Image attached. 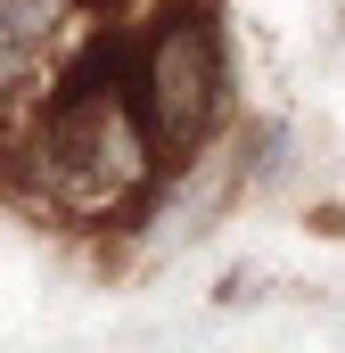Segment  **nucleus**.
I'll list each match as a JSON object with an SVG mask.
<instances>
[{"mask_svg":"<svg viewBox=\"0 0 345 353\" xmlns=\"http://www.w3.org/2000/svg\"><path fill=\"white\" fill-rule=\"evenodd\" d=\"M132 99L165 148V165L197 157L230 123V25L214 0H157L132 41Z\"/></svg>","mask_w":345,"mask_h":353,"instance_id":"2","label":"nucleus"},{"mask_svg":"<svg viewBox=\"0 0 345 353\" xmlns=\"http://www.w3.org/2000/svg\"><path fill=\"white\" fill-rule=\"evenodd\" d=\"M8 181L33 214L66 222V230H115L140 214V197L165 173V148L132 99V41H115L107 25H90L83 50L58 66V83L41 90V107L0 140Z\"/></svg>","mask_w":345,"mask_h":353,"instance_id":"1","label":"nucleus"},{"mask_svg":"<svg viewBox=\"0 0 345 353\" xmlns=\"http://www.w3.org/2000/svg\"><path fill=\"white\" fill-rule=\"evenodd\" d=\"M99 25V0H0V140L41 107L58 66Z\"/></svg>","mask_w":345,"mask_h":353,"instance_id":"3","label":"nucleus"}]
</instances>
